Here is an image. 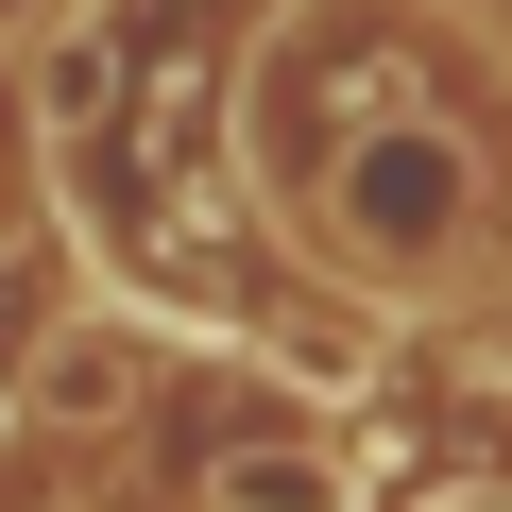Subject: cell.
<instances>
[{
	"instance_id": "6da1fadb",
	"label": "cell",
	"mask_w": 512,
	"mask_h": 512,
	"mask_svg": "<svg viewBox=\"0 0 512 512\" xmlns=\"http://www.w3.org/2000/svg\"><path fill=\"white\" fill-rule=\"evenodd\" d=\"M154 410V325L137 308H69L35 359H18V427L35 444H103V427H137Z\"/></svg>"
},
{
	"instance_id": "7a4b0ae2",
	"label": "cell",
	"mask_w": 512,
	"mask_h": 512,
	"mask_svg": "<svg viewBox=\"0 0 512 512\" xmlns=\"http://www.w3.org/2000/svg\"><path fill=\"white\" fill-rule=\"evenodd\" d=\"M205 512H359V444L342 427H239L205 461Z\"/></svg>"
},
{
	"instance_id": "3957f363",
	"label": "cell",
	"mask_w": 512,
	"mask_h": 512,
	"mask_svg": "<svg viewBox=\"0 0 512 512\" xmlns=\"http://www.w3.org/2000/svg\"><path fill=\"white\" fill-rule=\"evenodd\" d=\"M478 512H512V495H478Z\"/></svg>"
}]
</instances>
